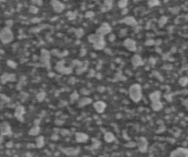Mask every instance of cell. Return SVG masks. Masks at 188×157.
I'll list each match as a JSON object with an SVG mask.
<instances>
[{"label": "cell", "instance_id": "7a4b0ae2", "mask_svg": "<svg viewBox=\"0 0 188 157\" xmlns=\"http://www.w3.org/2000/svg\"><path fill=\"white\" fill-rule=\"evenodd\" d=\"M150 98L152 102V107L154 111H159L161 109L162 106L160 99V92L156 91L150 95Z\"/></svg>", "mask_w": 188, "mask_h": 157}, {"label": "cell", "instance_id": "8992f818", "mask_svg": "<svg viewBox=\"0 0 188 157\" xmlns=\"http://www.w3.org/2000/svg\"><path fill=\"white\" fill-rule=\"evenodd\" d=\"M124 45L128 49H129L130 51H134L136 50L135 42L133 40L130 39L126 40L124 42Z\"/></svg>", "mask_w": 188, "mask_h": 157}, {"label": "cell", "instance_id": "ba28073f", "mask_svg": "<svg viewBox=\"0 0 188 157\" xmlns=\"http://www.w3.org/2000/svg\"><path fill=\"white\" fill-rule=\"evenodd\" d=\"M133 64L135 66L143 65V61L141 58V57L138 55H135L133 58Z\"/></svg>", "mask_w": 188, "mask_h": 157}, {"label": "cell", "instance_id": "6da1fadb", "mask_svg": "<svg viewBox=\"0 0 188 157\" xmlns=\"http://www.w3.org/2000/svg\"><path fill=\"white\" fill-rule=\"evenodd\" d=\"M129 95L133 102H139L142 98V89L141 86L137 84L132 85L129 89Z\"/></svg>", "mask_w": 188, "mask_h": 157}, {"label": "cell", "instance_id": "9c48e42d", "mask_svg": "<svg viewBox=\"0 0 188 157\" xmlns=\"http://www.w3.org/2000/svg\"><path fill=\"white\" fill-rule=\"evenodd\" d=\"M128 25H134L136 23L135 19L133 17H127L124 19V21Z\"/></svg>", "mask_w": 188, "mask_h": 157}, {"label": "cell", "instance_id": "8fae6325", "mask_svg": "<svg viewBox=\"0 0 188 157\" xmlns=\"http://www.w3.org/2000/svg\"><path fill=\"white\" fill-rule=\"evenodd\" d=\"M127 4V1H119V6L120 8H124L125 7H126V5Z\"/></svg>", "mask_w": 188, "mask_h": 157}, {"label": "cell", "instance_id": "52a82bcc", "mask_svg": "<svg viewBox=\"0 0 188 157\" xmlns=\"http://www.w3.org/2000/svg\"><path fill=\"white\" fill-rule=\"evenodd\" d=\"M93 106L95 108V110L99 113H102L105 110L106 107V105L104 103L102 102H97L93 105Z\"/></svg>", "mask_w": 188, "mask_h": 157}, {"label": "cell", "instance_id": "277c9868", "mask_svg": "<svg viewBox=\"0 0 188 157\" xmlns=\"http://www.w3.org/2000/svg\"><path fill=\"white\" fill-rule=\"evenodd\" d=\"M110 31H111V28L108 26V25L107 24H103L99 29H98L97 33L98 34V35L102 37V35L108 33L109 32H110Z\"/></svg>", "mask_w": 188, "mask_h": 157}, {"label": "cell", "instance_id": "3957f363", "mask_svg": "<svg viewBox=\"0 0 188 157\" xmlns=\"http://www.w3.org/2000/svg\"><path fill=\"white\" fill-rule=\"evenodd\" d=\"M90 41L93 43L94 47L97 49H102L105 45L103 38L100 35H91Z\"/></svg>", "mask_w": 188, "mask_h": 157}, {"label": "cell", "instance_id": "30bf717a", "mask_svg": "<svg viewBox=\"0 0 188 157\" xmlns=\"http://www.w3.org/2000/svg\"><path fill=\"white\" fill-rule=\"evenodd\" d=\"M148 5L150 7H154V5H158L159 4V1H148Z\"/></svg>", "mask_w": 188, "mask_h": 157}, {"label": "cell", "instance_id": "5b68a950", "mask_svg": "<svg viewBox=\"0 0 188 157\" xmlns=\"http://www.w3.org/2000/svg\"><path fill=\"white\" fill-rule=\"evenodd\" d=\"M4 33H1V35H5V37H1V40L4 43H8L11 41V39L13 38L12 37V34L11 33L10 31H9L8 29H4Z\"/></svg>", "mask_w": 188, "mask_h": 157}]
</instances>
